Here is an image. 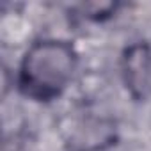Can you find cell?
I'll return each instance as SVG.
<instances>
[{"label": "cell", "mask_w": 151, "mask_h": 151, "mask_svg": "<svg viewBox=\"0 0 151 151\" xmlns=\"http://www.w3.org/2000/svg\"><path fill=\"white\" fill-rule=\"evenodd\" d=\"M119 4L117 2H87V4H80V14L91 22H103L109 20L116 14Z\"/></svg>", "instance_id": "277c9868"}, {"label": "cell", "mask_w": 151, "mask_h": 151, "mask_svg": "<svg viewBox=\"0 0 151 151\" xmlns=\"http://www.w3.org/2000/svg\"><path fill=\"white\" fill-rule=\"evenodd\" d=\"M121 80L135 101H146L151 96V45L133 41L121 52Z\"/></svg>", "instance_id": "3957f363"}, {"label": "cell", "mask_w": 151, "mask_h": 151, "mask_svg": "<svg viewBox=\"0 0 151 151\" xmlns=\"http://www.w3.org/2000/svg\"><path fill=\"white\" fill-rule=\"evenodd\" d=\"M117 142V123L112 117L84 114L64 132L66 151H105Z\"/></svg>", "instance_id": "7a4b0ae2"}, {"label": "cell", "mask_w": 151, "mask_h": 151, "mask_svg": "<svg viewBox=\"0 0 151 151\" xmlns=\"http://www.w3.org/2000/svg\"><path fill=\"white\" fill-rule=\"evenodd\" d=\"M78 68L75 45L60 37L36 39L22 55L16 71L18 91L39 103H48L62 96Z\"/></svg>", "instance_id": "6da1fadb"}]
</instances>
